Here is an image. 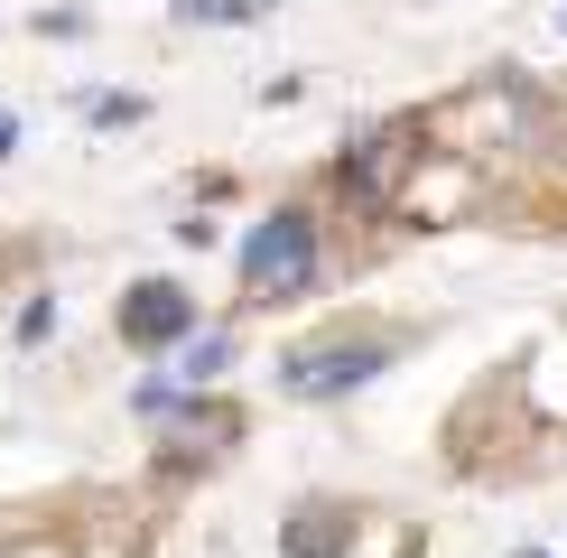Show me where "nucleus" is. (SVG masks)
Returning <instances> with one entry per match:
<instances>
[{"label": "nucleus", "mask_w": 567, "mask_h": 558, "mask_svg": "<svg viewBox=\"0 0 567 558\" xmlns=\"http://www.w3.org/2000/svg\"><path fill=\"white\" fill-rule=\"evenodd\" d=\"M243 289L251 298H307L317 289V224L307 215H270V224H251L243 232Z\"/></svg>", "instance_id": "nucleus-1"}, {"label": "nucleus", "mask_w": 567, "mask_h": 558, "mask_svg": "<svg viewBox=\"0 0 567 558\" xmlns=\"http://www.w3.org/2000/svg\"><path fill=\"white\" fill-rule=\"evenodd\" d=\"M19 149V112H0V158H10Z\"/></svg>", "instance_id": "nucleus-6"}, {"label": "nucleus", "mask_w": 567, "mask_h": 558, "mask_svg": "<svg viewBox=\"0 0 567 558\" xmlns=\"http://www.w3.org/2000/svg\"><path fill=\"white\" fill-rule=\"evenodd\" d=\"M122 335L140 344V354H158V344L196 335V308H186V289H177V279H140L131 308H122Z\"/></svg>", "instance_id": "nucleus-3"}, {"label": "nucleus", "mask_w": 567, "mask_h": 558, "mask_svg": "<svg viewBox=\"0 0 567 558\" xmlns=\"http://www.w3.org/2000/svg\"><path fill=\"white\" fill-rule=\"evenodd\" d=\"M400 149H410V140H363V149H353V196H382L400 177Z\"/></svg>", "instance_id": "nucleus-4"}, {"label": "nucleus", "mask_w": 567, "mask_h": 558, "mask_svg": "<svg viewBox=\"0 0 567 558\" xmlns=\"http://www.w3.org/2000/svg\"><path fill=\"white\" fill-rule=\"evenodd\" d=\"M372 372H391V354L372 335H353V344H307V354L289 363V382L307 391V401H344V391H363Z\"/></svg>", "instance_id": "nucleus-2"}, {"label": "nucleus", "mask_w": 567, "mask_h": 558, "mask_svg": "<svg viewBox=\"0 0 567 558\" xmlns=\"http://www.w3.org/2000/svg\"><path fill=\"white\" fill-rule=\"evenodd\" d=\"M177 19H205V29H251L261 0H177Z\"/></svg>", "instance_id": "nucleus-5"}]
</instances>
